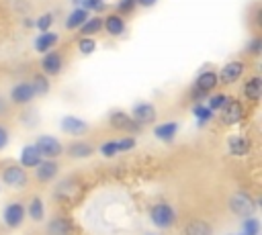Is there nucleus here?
<instances>
[{
  "label": "nucleus",
  "instance_id": "nucleus-1",
  "mask_svg": "<svg viewBox=\"0 0 262 235\" xmlns=\"http://www.w3.org/2000/svg\"><path fill=\"white\" fill-rule=\"evenodd\" d=\"M149 219L158 229H170L176 223V210L168 202H156L149 208Z\"/></svg>",
  "mask_w": 262,
  "mask_h": 235
},
{
  "label": "nucleus",
  "instance_id": "nucleus-2",
  "mask_svg": "<svg viewBox=\"0 0 262 235\" xmlns=\"http://www.w3.org/2000/svg\"><path fill=\"white\" fill-rule=\"evenodd\" d=\"M229 210H231L233 215L242 217V219L254 217V213H256V200H254L248 192H235V194H231V198H229Z\"/></svg>",
  "mask_w": 262,
  "mask_h": 235
},
{
  "label": "nucleus",
  "instance_id": "nucleus-3",
  "mask_svg": "<svg viewBox=\"0 0 262 235\" xmlns=\"http://www.w3.org/2000/svg\"><path fill=\"white\" fill-rule=\"evenodd\" d=\"M35 147H37V151L41 153L43 159H55L63 153L61 141L53 135H39L37 141H35Z\"/></svg>",
  "mask_w": 262,
  "mask_h": 235
},
{
  "label": "nucleus",
  "instance_id": "nucleus-4",
  "mask_svg": "<svg viewBox=\"0 0 262 235\" xmlns=\"http://www.w3.org/2000/svg\"><path fill=\"white\" fill-rule=\"evenodd\" d=\"M131 119H133L139 127H143V125H154L156 119H158L156 106H154L151 102H147V100H139V102H135V104L131 106Z\"/></svg>",
  "mask_w": 262,
  "mask_h": 235
},
{
  "label": "nucleus",
  "instance_id": "nucleus-5",
  "mask_svg": "<svg viewBox=\"0 0 262 235\" xmlns=\"http://www.w3.org/2000/svg\"><path fill=\"white\" fill-rule=\"evenodd\" d=\"M219 84L215 69H203L194 80V96H207L211 94Z\"/></svg>",
  "mask_w": 262,
  "mask_h": 235
},
{
  "label": "nucleus",
  "instance_id": "nucleus-6",
  "mask_svg": "<svg viewBox=\"0 0 262 235\" xmlns=\"http://www.w3.org/2000/svg\"><path fill=\"white\" fill-rule=\"evenodd\" d=\"M27 180H29V174L18 163H10L2 170V182L10 188H23L27 184Z\"/></svg>",
  "mask_w": 262,
  "mask_h": 235
},
{
  "label": "nucleus",
  "instance_id": "nucleus-7",
  "mask_svg": "<svg viewBox=\"0 0 262 235\" xmlns=\"http://www.w3.org/2000/svg\"><path fill=\"white\" fill-rule=\"evenodd\" d=\"M25 217H27V213H25V204L18 202V200L8 202V204L4 206V210H2V219H4L6 227H10V229L20 227L23 221H25Z\"/></svg>",
  "mask_w": 262,
  "mask_h": 235
},
{
  "label": "nucleus",
  "instance_id": "nucleus-8",
  "mask_svg": "<svg viewBox=\"0 0 262 235\" xmlns=\"http://www.w3.org/2000/svg\"><path fill=\"white\" fill-rule=\"evenodd\" d=\"M59 127H61V131H63L66 135H72V137H82V135H86L88 129H90V125H88L84 119L74 116V114H66V116H61Z\"/></svg>",
  "mask_w": 262,
  "mask_h": 235
},
{
  "label": "nucleus",
  "instance_id": "nucleus-9",
  "mask_svg": "<svg viewBox=\"0 0 262 235\" xmlns=\"http://www.w3.org/2000/svg\"><path fill=\"white\" fill-rule=\"evenodd\" d=\"M61 67H63V57L59 51L51 49V51L43 53V57H41V74L43 76H57L61 72Z\"/></svg>",
  "mask_w": 262,
  "mask_h": 235
},
{
  "label": "nucleus",
  "instance_id": "nucleus-10",
  "mask_svg": "<svg viewBox=\"0 0 262 235\" xmlns=\"http://www.w3.org/2000/svg\"><path fill=\"white\" fill-rule=\"evenodd\" d=\"M244 69H246V63L233 59V61L225 63V65L217 72V78H219L221 84H233V82H237V80L244 76Z\"/></svg>",
  "mask_w": 262,
  "mask_h": 235
},
{
  "label": "nucleus",
  "instance_id": "nucleus-11",
  "mask_svg": "<svg viewBox=\"0 0 262 235\" xmlns=\"http://www.w3.org/2000/svg\"><path fill=\"white\" fill-rule=\"evenodd\" d=\"M108 125L115 127V129H121V131H129V133H135L139 131L141 127L131 119V114L123 112V110H111L108 112Z\"/></svg>",
  "mask_w": 262,
  "mask_h": 235
},
{
  "label": "nucleus",
  "instance_id": "nucleus-12",
  "mask_svg": "<svg viewBox=\"0 0 262 235\" xmlns=\"http://www.w3.org/2000/svg\"><path fill=\"white\" fill-rule=\"evenodd\" d=\"M242 116H244L242 104H239L235 98H227L225 106L221 108V121H223L225 125H235V123L242 121Z\"/></svg>",
  "mask_w": 262,
  "mask_h": 235
},
{
  "label": "nucleus",
  "instance_id": "nucleus-13",
  "mask_svg": "<svg viewBox=\"0 0 262 235\" xmlns=\"http://www.w3.org/2000/svg\"><path fill=\"white\" fill-rule=\"evenodd\" d=\"M43 161V157H41V153L37 151V147H35V143H29V145H25L23 149H20V157H18V166L20 168H29V170H35L39 163Z\"/></svg>",
  "mask_w": 262,
  "mask_h": 235
},
{
  "label": "nucleus",
  "instance_id": "nucleus-14",
  "mask_svg": "<svg viewBox=\"0 0 262 235\" xmlns=\"http://www.w3.org/2000/svg\"><path fill=\"white\" fill-rule=\"evenodd\" d=\"M57 174H59V166H57L55 159H43V161L35 168V178H37L39 182H43V184L55 180Z\"/></svg>",
  "mask_w": 262,
  "mask_h": 235
},
{
  "label": "nucleus",
  "instance_id": "nucleus-15",
  "mask_svg": "<svg viewBox=\"0 0 262 235\" xmlns=\"http://www.w3.org/2000/svg\"><path fill=\"white\" fill-rule=\"evenodd\" d=\"M33 98H35V94H33V88L29 82H16L10 88V100L14 104H29Z\"/></svg>",
  "mask_w": 262,
  "mask_h": 235
},
{
  "label": "nucleus",
  "instance_id": "nucleus-16",
  "mask_svg": "<svg viewBox=\"0 0 262 235\" xmlns=\"http://www.w3.org/2000/svg\"><path fill=\"white\" fill-rule=\"evenodd\" d=\"M176 133H178V123L176 121H166V123H160V125L154 127V137L164 141V143H172Z\"/></svg>",
  "mask_w": 262,
  "mask_h": 235
},
{
  "label": "nucleus",
  "instance_id": "nucleus-17",
  "mask_svg": "<svg viewBox=\"0 0 262 235\" xmlns=\"http://www.w3.org/2000/svg\"><path fill=\"white\" fill-rule=\"evenodd\" d=\"M57 41H59V35L57 33H53V31H47V33H41L35 41H33V47H35V51L37 53H47V51H51L55 45H57Z\"/></svg>",
  "mask_w": 262,
  "mask_h": 235
},
{
  "label": "nucleus",
  "instance_id": "nucleus-18",
  "mask_svg": "<svg viewBox=\"0 0 262 235\" xmlns=\"http://www.w3.org/2000/svg\"><path fill=\"white\" fill-rule=\"evenodd\" d=\"M125 18L119 14H108L106 18H102V31H106L111 37H121L125 33Z\"/></svg>",
  "mask_w": 262,
  "mask_h": 235
},
{
  "label": "nucleus",
  "instance_id": "nucleus-19",
  "mask_svg": "<svg viewBox=\"0 0 262 235\" xmlns=\"http://www.w3.org/2000/svg\"><path fill=\"white\" fill-rule=\"evenodd\" d=\"M227 151L231 155H246L250 151V139L244 135H231L227 137Z\"/></svg>",
  "mask_w": 262,
  "mask_h": 235
},
{
  "label": "nucleus",
  "instance_id": "nucleus-20",
  "mask_svg": "<svg viewBox=\"0 0 262 235\" xmlns=\"http://www.w3.org/2000/svg\"><path fill=\"white\" fill-rule=\"evenodd\" d=\"M94 153V145H90L88 141H74L68 145V155L72 159H88Z\"/></svg>",
  "mask_w": 262,
  "mask_h": 235
},
{
  "label": "nucleus",
  "instance_id": "nucleus-21",
  "mask_svg": "<svg viewBox=\"0 0 262 235\" xmlns=\"http://www.w3.org/2000/svg\"><path fill=\"white\" fill-rule=\"evenodd\" d=\"M47 235H72V221L66 217H55L47 223Z\"/></svg>",
  "mask_w": 262,
  "mask_h": 235
},
{
  "label": "nucleus",
  "instance_id": "nucleus-22",
  "mask_svg": "<svg viewBox=\"0 0 262 235\" xmlns=\"http://www.w3.org/2000/svg\"><path fill=\"white\" fill-rule=\"evenodd\" d=\"M88 16H90L88 10L76 6V8L68 14V18H66V29H68V31H78V29L88 20Z\"/></svg>",
  "mask_w": 262,
  "mask_h": 235
},
{
  "label": "nucleus",
  "instance_id": "nucleus-23",
  "mask_svg": "<svg viewBox=\"0 0 262 235\" xmlns=\"http://www.w3.org/2000/svg\"><path fill=\"white\" fill-rule=\"evenodd\" d=\"M244 96L252 102H258L262 96V78L260 76H252L246 84H244Z\"/></svg>",
  "mask_w": 262,
  "mask_h": 235
},
{
  "label": "nucleus",
  "instance_id": "nucleus-24",
  "mask_svg": "<svg viewBox=\"0 0 262 235\" xmlns=\"http://www.w3.org/2000/svg\"><path fill=\"white\" fill-rule=\"evenodd\" d=\"M184 235H213V227L203 219H192L186 223Z\"/></svg>",
  "mask_w": 262,
  "mask_h": 235
},
{
  "label": "nucleus",
  "instance_id": "nucleus-25",
  "mask_svg": "<svg viewBox=\"0 0 262 235\" xmlns=\"http://www.w3.org/2000/svg\"><path fill=\"white\" fill-rule=\"evenodd\" d=\"M25 213H27L33 221L41 223V221L45 219V204H43V200H41L39 196H33V198L29 200V204L25 206Z\"/></svg>",
  "mask_w": 262,
  "mask_h": 235
},
{
  "label": "nucleus",
  "instance_id": "nucleus-26",
  "mask_svg": "<svg viewBox=\"0 0 262 235\" xmlns=\"http://www.w3.org/2000/svg\"><path fill=\"white\" fill-rule=\"evenodd\" d=\"M82 37H94L102 31V18L100 16H88V20L78 29Z\"/></svg>",
  "mask_w": 262,
  "mask_h": 235
},
{
  "label": "nucleus",
  "instance_id": "nucleus-27",
  "mask_svg": "<svg viewBox=\"0 0 262 235\" xmlns=\"http://www.w3.org/2000/svg\"><path fill=\"white\" fill-rule=\"evenodd\" d=\"M29 84H31V88H33L35 98H37V96H45V94L49 92V78L43 76V74H33V78H31Z\"/></svg>",
  "mask_w": 262,
  "mask_h": 235
},
{
  "label": "nucleus",
  "instance_id": "nucleus-28",
  "mask_svg": "<svg viewBox=\"0 0 262 235\" xmlns=\"http://www.w3.org/2000/svg\"><path fill=\"white\" fill-rule=\"evenodd\" d=\"M192 114H194V119H196V123H199L201 127H205V125L215 116V112H213L211 108H207V104H201V102H196V104L192 106Z\"/></svg>",
  "mask_w": 262,
  "mask_h": 235
},
{
  "label": "nucleus",
  "instance_id": "nucleus-29",
  "mask_svg": "<svg viewBox=\"0 0 262 235\" xmlns=\"http://www.w3.org/2000/svg\"><path fill=\"white\" fill-rule=\"evenodd\" d=\"M260 233V221L256 217H246L242 223V233L239 235H258Z\"/></svg>",
  "mask_w": 262,
  "mask_h": 235
},
{
  "label": "nucleus",
  "instance_id": "nucleus-30",
  "mask_svg": "<svg viewBox=\"0 0 262 235\" xmlns=\"http://www.w3.org/2000/svg\"><path fill=\"white\" fill-rule=\"evenodd\" d=\"M51 27H53V12H45V14H41V16L35 20V29H39L41 33L51 31Z\"/></svg>",
  "mask_w": 262,
  "mask_h": 235
},
{
  "label": "nucleus",
  "instance_id": "nucleus-31",
  "mask_svg": "<svg viewBox=\"0 0 262 235\" xmlns=\"http://www.w3.org/2000/svg\"><path fill=\"white\" fill-rule=\"evenodd\" d=\"M78 51H80L82 55L94 53V51H96V41H94L92 37H80V41H78Z\"/></svg>",
  "mask_w": 262,
  "mask_h": 235
},
{
  "label": "nucleus",
  "instance_id": "nucleus-32",
  "mask_svg": "<svg viewBox=\"0 0 262 235\" xmlns=\"http://www.w3.org/2000/svg\"><path fill=\"white\" fill-rule=\"evenodd\" d=\"M227 98H229V96H225V94H213V96L209 98V102H207V108H211L213 112H215V110H221V108L225 106Z\"/></svg>",
  "mask_w": 262,
  "mask_h": 235
},
{
  "label": "nucleus",
  "instance_id": "nucleus-33",
  "mask_svg": "<svg viewBox=\"0 0 262 235\" xmlns=\"http://www.w3.org/2000/svg\"><path fill=\"white\" fill-rule=\"evenodd\" d=\"M98 151H100L104 157H115V155L119 153V149H117V139H108V141H104V143L98 147Z\"/></svg>",
  "mask_w": 262,
  "mask_h": 235
},
{
  "label": "nucleus",
  "instance_id": "nucleus-34",
  "mask_svg": "<svg viewBox=\"0 0 262 235\" xmlns=\"http://www.w3.org/2000/svg\"><path fill=\"white\" fill-rule=\"evenodd\" d=\"M137 8V0H119L117 2V14L119 16H123V14H131L133 10Z\"/></svg>",
  "mask_w": 262,
  "mask_h": 235
},
{
  "label": "nucleus",
  "instance_id": "nucleus-35",
  "mask_svg": "<svg viewBox=\"0 0 262 235\" xmlns=\"http://www.w3.org/2000/svg\"><path fill=\"white\" fill-rule=\"evenodd\" d=\"M135 145H137L135 137H121V139H117V149H119V153L131 151V149H133Z\"/></svg>",
  "mask_w": 262,
  "mask_h": 235
},
{
  "label": "nucleus",
  "instance_id": "nucleus-36",
  "mask_svg": "<svg viewBox=\"0 0 262 235\" xmlns=\"http://www.w3.org/2000/svg\"><path fill=\"white\" fill-rule=\"evenodd\" d=\"M246 51L252 53V55H258V53L262 51V39H260V37H254V39L246 45Z\"/></svg>",
  "mask_w": 262,
  "mask_h": 235
},
{
  "label": "nucleus",
  "instance_id": "nucleus-37",
  "mask_svg": "<svg viewBox=\"0 0 262 235\" xmlns=\"http://www.w3.org/2000/svg\"><path fill=\"white\" fill-rule=\"evenodd\" d=\"M8 141H10V133H8V129L4 125H0V151L8 145Z\"/></svg>",
  "mask_w": 262,
  "mask_h": 235
},
{
  "label": "nucleus",
  "instance_id": "nucleus-38",
  "mask_svg": "<svg viewBox=\"0 0 262 235\" xmlns=\"http://www.w3.org/2000/svg\"><path fill=\"white\" fill-rule=\"evenodd\" d=\"M156 2H158V0H137V6H141V8H151Z\"/></svg>",
  "mask_w": 262,
  "mask_h": 235
},
{
  "label": "nucleus",
  "instance_id": "nucleus-39",
  "mask_svg": "<svg viewBox=\"0 0 262 235\" xmlns=\"http://www.w3.org/2000/svg\"><path fill=\"white\" fill-rule=\"evenodd\" d=\"M6 112H8V102H6V98L0 96V116L6 114Z\"/></svg>",
  "mask_w": 262,
  "mask_h": 235
},
{
  "label": "nucleus",
  "instance_id": "nucleus-40",
  "mask_svg": "<svg viewBox=\"0 0 262 235\" xmlns=\"http://www.w3.org/2000/svg\"><path fill=\"white\" fill-rule=\"evenodd\" d=\"M33 25H35V22H33L31 18H25V27H27V29H33Z\"/></svg>",
  "mask_w": 262,
  "mask_h": 235
},
{
  "label": "nucleus",
  "instance_id": "nucleus-41",
  "mask_svg": "<svg viewBox=\"0 0 262 235\" xmlns=\"http://www.w3.org/2000/svg\"><path fill=\"white\" fill-rule=\"evenodd\" d=\"M147 235H156V233H147Z\"/></svg>",
  "mask_w": 262,
  "mask_h": 235
},
{
  "label": "nucleus",
  "instance_id": "nucleus-42",
  "mask_svg": "<svg viewBox=\"0 0 262 235\" xmlns=\"http://www.w3.org/2000/svg\"><path fill=\"white\" fill-rule=\"evenodd\" d=\"M100 2H106V0H100Z\"/></svg>",
  "mask_w": 262,
  "mask_h": 235
}]
</instances>
